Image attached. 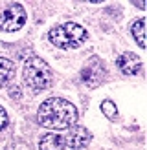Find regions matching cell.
<instances>
[{"mask_svg": "<svg viewBox=\"0 0 147 150\" xmlns=\"http://www.w3.org/2000/svg\"><path fill=\"white\" fill-rule=\"evenodd\" d=\"M37 119L46 128L63 130V128H70L72 125H76L77 110L70 101L51 97V99H46L41 104L39 112H37Z\"/></svg>", "mask_w": 147, "mask_h": 150, "instance_id": "cell-1", "label": "cell"}, {"mask_svg": "<svg viewBox=\"0 0 147 150\" xmlns=\"http://www.w3.org/2000/svg\"><path fill=\"white\" fill-rule=\"evenodd\" d=\"M54 75L48 62H44L39 57H29L24 64V82L33 92H42L51 86Z\"/></svg>", "mask_w": 147, "mask_h": 150, "instance_id": "cell-2", "label": "cell"}, {"mask_svg": "<svg viewBox=\"0 0 147 150\" xmlns=\"http://www.w3.org/2000/svg\"><path fill=\"white\" fill-rule=\"evenodd\" d=\"M86 29L83 26L76 24V22H66V24L55 26L50 31V40L55 44L57 48L70 50V48H79L81 44L86 40Z\"/></svg>", "mask_w": 147, "mask_h": 150, "instance_id": "cell-3", "label": "cell"}, {"mask_svg": "<svg viewBox=\"0 0 147 150\" xmlns=\"http://www.w3.org/2000/svg\"><path fill=\"white\" fill-rule=\"evenodd\" d=\"M26 22V11L20 4H9L0 13V29L2 31H17Z\"/></svg>", "mask_w": 147, "mask_h": 150, "instance_id": "cell-4", "label": "cell"}, {"mask_svg": "<svg viewBox=\"0 0 147 150\" xmlns=\"http://www.w3.org/2000/svg\"><path fill=\"white\" fill-rule=\"evenodd\" d=\"M103 79H105V66L101 64L99 59H92L81 71V81L90 88L99 86Z\"/></svg>", "mask_w": 147, "mask_h": 150, "instance_id": "cell-5", "label": "cell"}, {"mask_svg": "<svg viewBox=\"0 0 147 150\" xmlns=\"http://www.w3.org/2000/svg\"><path fill=\"white\" fill-rule=\"evenodd\" d=\"M90 132H88L85 126H77V125H72L68 134L64 136V141H66V146L70 148H83L90 143Z\"/></svg>", "mask_w": 147, "mask_h": 150, "instance_id": "cell-6", "label": "cell"}, {"mask_svg": "<svg viewBox=\"0 0 147 150\" xmlns=\"http://www.w3.org/2000/svg\"><path fill=\"white\" fill-rule=\"evenodd\" d=\"M118 68L125 75H140L142 73V61H140L138 55L127 51V53L120 55V59H118Z\"/></svg>", "mask_w": 147, "mask_h": 150, "instance_id": "cell-7", "label": "cell"}, {"mask_svg": "<svg viewBox=\"0 0 147 150\" xmlns=\"http://www.w3.org/2000/svg\"><path fill=\"white\" fill-rule=\"evenodd\" d=\"M64 148H66L64 136H59V134H46L39 141V150H64Z\"/></svg>", "mask_w": 147, "mask_h": 150, "instance_id": "cell-8", "label": "cell"}, {"mask_svg": "<svg viewBox=\"0 0 147 150\" xmlns=\"http://www.w3.org/2000/svg\"><path fill=\"white\" fill-rule=\"evenodd\" d=\"M15 77V64L9 61V59L0 57V86L9 82Z\"/></svg>", "mask_w": 147, "mask_h": 150, "instance_id": "cell-9", "label": "cell"}, {"mask_svg": "<svg viewBox=\"0 0 147 150\" xmlns=\"http://www.w3.org/2000/svg\"><path fill=\"white\" fill-rule=\"evenodd\" d=\"M131 31H132V37L136 39L138 46H140V48H145V39H143V33H145V20H143V18H138L136 22H132Z\"/></svg>", "mask_w": 147, "mask_h": 150, "instance_id": "cell-10", "label": "cell"}, {"mask_svg": "<svg viewBox=\"0 0 147 150\" xmlns=\"http://www.w3.org/2000/svg\"><path fill=\"white\" fill-rule=\"evenodd\" d=\"M101 112L110 119V121H116L118 119V108H116V104L112 101H103L101 103Z\"/></svg>", "mask_w": 147, "mask_h": 150, "instance_id": "cell-11", "label": "cell"}, {"mask_svg": "<svg viewBox=\"0 0 147 150\" xmlns=\"http://www.w3.org/2000/svg\"><path fill=\"white\" fill-rule=\"evenodd\" d=\"M6 150H31V148H29V145L26 141H13V143L7 145Z\"/></svg>", "mask_w": 147, "mask_h": 150, "instance_id": "cell-12", "label": "cell"}, {"mask_svg": "<svg viewBox=\"0 0 147 150\" xmlns=\"http://www.w3.org/2000/svg\"><path fill=\"white\" fill-rule=\"evenodd\" d=\"M6 125H7V115H6V110L0 106V130H2Z\"/></svg>", "mask_w": 147, "mask_h": 150, "instance_id": "cell-13", "label": "cell"}, {"mask_svg": "<svg viewBox=\"0 0 147 150\" xmlns=\"http://www.w3.org/2000/svg\"><path fill=\"white\" fill-rule=\"evenodd\" d=\"M134 4L140 7V9H143V7H145V4H143V0H134Z\"/></svg>", "mask_w": 147, "mask_h": 150, "instance_id": "cell-14", "label": "cell"}, {"mask_svg": "<svg viewBox=\"0 0 147 150\" xmlns=\"http://www.w3.org/2000/svg\"><path fill=\"white\" fill-rule=\"evenodd\" d=\"M11 90H13V92H11V97H19V95H20V93L17 92V90H19V88H11Z\"/></svg>", "mask_w": 147, "mask_h": 150, "instance_id": "cell-15", "label": "cell"}, {"mask_svg": "<svg viewBox=\"0 0 147 150\" xmlns=\"http://www.w3.org/2000/svg\"><path fill=\"white\" fill-rule=\"evenodd\" d=\"M88 2H94V4H98V2H103V0H88Z\"/></svg>", "mask_w": 147, "mask_h": 150, "instance_id": "cell-16", "label": "cell"}]
</instances>
